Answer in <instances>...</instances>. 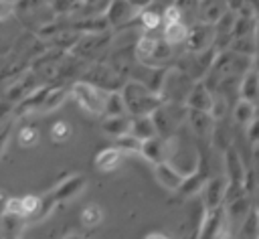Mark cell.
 Masks as SVG:
<instances>
[{
  "mask_svg": "<svg viewBox=\"0 0 259 239\" xmlns=\"http://www.w3.org/2000/svg\"><path fill=\"white\" fill-rule=\"evenodd\" d=\"M119 93L123 97L127 115H150L162 103V97L156 91L148 89L144 83H140L136 79L123 81Z\"/></svg>",
  "mask_w": 259,
  "mask_h": 239,
  "instance_id": "obj_1",
  "label": "cell"
},
{
  "mask_svg": "<svg viewBox=\"0 0 259 239\" xmlns=\"http://www.w3.org/2000/svg\"><path fill=\"white\" fill-rule=\"evenodd\" d=\"M192 83H194V79L186 71H182L180 67H166L164 75H162V81H160L158 95L162 97V101L184 103Z\"/></svg>",
  "mask_w": 259,
  "mask_h": 239,
  "instance_id": "obj_2",
  "label": "cell"
},
{
  "mask_svg": "<svg viewBox=\"0 0 259 239\" xmlns=\"http://www.w3.org/2000/svg\"><path fill=\"white\" fill-rule=\"evenodd\" d=\"M156 134L160 138H168L172 136L178 126L184 122L186 117V105L184 103H176V101H162L152 113H150Z\"/></svg>",
  "mask_w": 259,
  "mask_h": 239,
  "instance_id": "obj_3",
  "label": "cell"
},
{
  "mask_svg": "<svg viewBox=\"0 0 259 239\" xmlns=\"http://www.w3.org/2000/svg\"><path fill=\"white\" fill-rule=\"evenodd\" d=\"M107 45H109L107 30H103V32H81L77 43L71 47L69 53L87 63V61H95L97 55L107 49Z\"/></svg>",
  "mask_w": 259,
  "mask_h": 239,
  "instance_id": "obj_4",
  "label": "cell"
},
{
  "mask_svg": "<svg viewBox=\"0 0 259 239\" xmlns=\"http://www.w3.org/2000/svg\"><path fill=\"white\" fill-rule=\"evenodd\" d=\"M69 93L77 101L81 109H85L91 115H101V103H103V89L79 79L69 87Z\"/></svg>",
  "mask_w": 259,
  "mask_h": 239,
  "instance_id": "obj_5",
  "label": "cell"
},
{
  "mask_svg": "<svg viewBox=\"0 0 259 239\" xmlns=\"http://www.w3.org/2000/svg\"><path fill=\"white\" fill-rule=\"evenodd\" d=\"M81 79L103 89V91H115V89H121V85H123V77L119 73H115L109 65L95 63V61L85 69Z\"/></svg>",
  "mask_w": 259,
  "mask_h": 239,
  "instance_id": "obj_6",
  "label": "cell"
},
{
  "mask_svg": "<svg viewBox=\"0 0 259 239\" xmlns=\"http://www.w3.org/2000/svg\"><path fill=\"white\" fill-rule=\"evenodd\" d=\"M225 237H231L225 211L221 207L206 211L200 223V229H198V239H225Z\"/></svg>",
  "mask_w": 259,
  "mask_h": 239,
  "instance_id": "obj_7",
  "label": "cell"
},
{
  "mask_svg": "<svg viewBox=\"0 0 259 239\" xmlns=\"http://www.w3.org/2000/svg\"><path fill=\"white\" fill-rule=\"evenodd\" d=\"M214 43V30H212V24H206V22H194L188 26L186 30V38H184V47L188 53H198V51H204V49H210Z\"/></svg>",
  "mask_w": 259,
  "mask_h": 239,
  "instance_id": "obj_8",
  "label": "cell"
},
{
  "mask_svg": "<svg viewBox=\"0 0 259 239\" xmlns=\"http://www.w3.org/2000/svg\"><path fill=\"white\" fill-rule=\"evenodd\" d=\"M103 16L109 24V28H119L123 24H130L132 20H136L138 16V8L130 2V0H109L105 10H103Z\"/></svg>",
  "mask_w": 259,
  "mask_h": 239,
  "instance_id": "obj_9",
  "label": "cell"
},
{
  "mask_svg": "<svg viewBox=\"0 0 259 239\" xmlns=\"http://www.w3.org/2000/svg\"><path fill=\"white\" fill-rule=\"evenodd\" d=\"M36 85H40V81H38V77L34 75V71L30 69V71H22L8 87H6V91H4V99L6 101H10L12 105L16 103V101H20L22 97H26Z\"/></svg>",
  "mask_w": 259,
  "mask_h": 239,
  "instance_id": "obj_10",
  "label": "cell"
},
{
  "mask_svg": "<svg viewBox=\"0 0 259 239\" xmlns=\"http://www.w3.org/2000/svg\"><path fill=\"white\" fill-rule=\"evenodd\" d=\"M227 178L225 176H212L208 180H204L200 192H202V201H204V209H217L225 203V194H227Z\"/></svg>",
  "mask_w": 259,
  "mask_h": 239,
  "instance_id": "obj_11",
  "label": "cell"
},
{
  "mask_svg": "<svg viewBox=\"0 0 259 239\" xmlns=\"http://www.w3.org/2000/svg\"><path fill=\"white\" fill-rule=\"evenodd\" d=\"M251 209H253V196L251 194H237V196L229 198L227 201V209H223L229 227H239L241 221L247 217V213Z\"/></svg>",
  "mask_w": 259,
  "mask_h": 239,
  "instance_id": "obj_12",
  "label": "cell"
},
{
  "mask_svg": "<svg viewBox=\"0 0 259 239\" xmlns=\"http://www.w3.org/2000/svg\"><path fill=\"white\" fill-rule=\"evenodd\" d=\"M49 87H51V85H36L26 97H22L20 101H16V103L12 105V113H14L16 117H24V115L36 113V111L40 109V103H42V99H45Z\"/></svg>",
  "mask_w": 259,
  "mask_h": 239,
  "instance_id": "obj_13",
  "label": "cell"
},
{
  "mask_svg": "<svg viewBox=\"0 0 259 239\" xmlns=\"http://www.w3.org/2000/svg\"><path fill=\"white\" fill-rule=\"evenodd\" d=\"M85 184H87V180H85L83 174H73V176L61 180V182L55 186V190H53L51 194H53V198H55L57 203H65V201L75 198V196L85 188Z\"/></svg>",
  "mask_w": 259,
  "mask_h": 239,
  "instance_id": "obj_14",
  "label": "cell"
},
{
  "mask_svg": "<svg viewBox=\"0 0 259 239\" xmlns=\"http://www.w3.org/2000/svg\"><path fill=\"white\" fill-rule=\"evenodd\" d=\"M184 122H188L190 130H192L198 138L212 136L214 120L208 115V111H202V109H190V107H186V117H184Z\"/></svg>",
  "mask_w": 259,
  "mask_h": 239,
  "instance_id": "obj_15",
  "label": "cell"
},
{
  "mask_svg": "<svg viewBox=\"0 0 259 239\" xmlns=\"http://www.w3.org/2000/svg\"><path fill=\"white\" fill-rule=\"evenodd\" d=\"M166 152H168V144H166V138H160V136H152V138H146L140 142V152L148 162L152 164H158V162H164L166 160Z\"/></svg>",
  "mask_w": 259,
  "mask_h": 239,
  "instance_id": "obj_16",
  "label": "cell"
},
{
  "mask_svg": "<svg viewBox=\"0 0 259 239\" xmlns=\"http://www.w3.org/2000/svg\"><path fill=\"white\" fill-rule=\"evenodd\" d=\"M154 176H156L158 184H162L166 190H172V192L180 188V182H182V178H184V176H182L172 164H168L166 160L154 164Z\"/></svg>",
  "mask_w": 259,
  "mask_h": 239,
  "instance_id": "obj_17",
  "label": "cell"
},
{
  "mask_svg": "<svg viewBox=\"0 0 259 239\" xmlns=\"http://www.w3.org/2000/svg\"><path fill=\"white\" fill-rule=\"evenodd\" d=\"M212 101V93L204 87V83L198 79L192 83L186 99H184V105L190 107V109H202V111H208V105Z\"/></svg>",
  "mask_w": 259,
  "mask_h": 239,
  "instance_id": "obj_18",
  "label": "cell"
},
{
  "mask_svg": "<svg viewBox=\"0 0 259 239\" xmlns=\"http://www.w3.org/2000/svg\"><path fill=\"white\" fill-rule=\"evenodd\" d=\"M227 2L225 0H198V20L206 24H214L225 12H227Z\"/></svg>",
  "mask_w": 259,
  "mask_h": 239,
  "instance_id": "obj_19",
  "label": "cell"
},
{
  "mask_svg": "<svg viewBox=\"0 0 259 239\" xmlns=\"http://www.w3.org/2000/svg\"><path fill=\"white\" fill-rule=\"evenodd\" d=\"M239 79H241L239 81V97L255 103V99L259 95V77H257L255 67H251L249 71H245Z\"/></svg>",
  "mask_w": 259,
  "mask_h": 239,
  "instance_id": "obj_20",
  "label": "cell"
},
{
  "mask_svg": "<svg viewBox=\"0 0 259 239\" xmlns=\"http://www.w3.org/2000/svg\"><path fill=\"white\" fill-rule=\"evenodd\" d=\"M101 130L109 138H117L121 134H127L130 132V115L127 113H123V115H105L101 120Z\"/></svg>",
  "mask_w": 259,
  "mask_h": 239,
  "instance_id": "obj_21",
  "label": "cell"
},
{
  "mask_svg": "<svg viewBox=\"0 0 259 239\" xmlns=\"http://www.w3.org/2000/svg\"><path fill=\"white\" fill-rule=\"evenodd\" d=\"M130 134L136 136L140 142L146 140V138L158 136L150 115H130Z\"/></svg>",
  "mask_w": 259,
  "mask_h": 239,
  "instance_id": "obj_22",
  "label": "cell"
},
{
  "mask_svg": "<svg viewBox=\"0 0 259 239\" xmlns=\"http://www.w3.org/2000/svg\"><path fill=\"white\" fill-rule=\"evenodd\" d=\"M162 24H164V28H162V38H164L168 45L178 47V45H182V43H184V38H186V30H188V24H184V22H182V18H180V20L162 22Z\"/></svg>",
  "mask_w": 259,
  "mask_h": 239,
  "instance_id": "obj_23",
  "label": "cell"
},
{
  "mask_svg": "<svg viewBox=\"0 0 259 239\" xmlns=\"http://www.w3.org/2000/svg\"><path fill=\"white\" fill-rule=\"evenodd\" d=\"M125 111V103L123 97L119 93V89L115 91H103V103H101V115H123Z\"/></svg>",
  "mask_w": 259,
  "mask_h": 239,
  "instance_id": "obj_24",
  "label": "cell"
},
{
  "mask_svg": "<svg viewBox=\"0 0 259 239\" xmlns=\"http://www.w3.org/2000/svg\"><path fill=\"white\" fill-rule=\"evenodd\" d=\"M67 95H69V89H67V87H61V85H57V87H49V91H47V95H45V99H42V103H40L38 113L55 111V109L67 99Z\"/></svg>",
  "mask_w": 259,
  "mask_h": 239,
  "instance_id": "obj_25",
  "label": "cell"
},
{
  "mask_svg": "<svg viewBox=\"0 0 259 239\" xmlns=\"http://www.w3.org/2000/svg\"><path fill=\"white\" fill-rule=\"evenodd\" d=\"M119 160H121V152H119L115 146H111V148L101 150V152L95 156V166H97L99 170H103V172H109V170L117 168Z\"/></svg>",
  "mask_w": 259,
  "mask_h": 239,
  "instance_id": "obj_26",
  "label": "cell"
},
{
  "mask_svg": "<svg viewBox=\"0 0 259 239\" xmlns=\"http://www.w3.org/2000/svg\"><path fill=\"white\" fill-rule=\"evenodd\" d=\"M24 223L26 221H24L22 215H14V213H6V211H2V215H0V231H2V235L18 237V233L24 227Z\"/></svg>",
  "mask_w": 259,
  "mask_h": 239,
  "instance_id": "obj_27",
  "label": "cell"
},
{
  "mask_svg": "<svg viewBox=\"0 0 259 239\" xmlns=\"http://www.w3.org/2000/svg\"><path fill=\"white\" fill-rule=\"evenodd\" d=\"M55 205H57V201L53 198V194L38 196V205H36V209H34L24 221H26V223H38V221L47 219V217L51 215V211L55 209Z\"/></svg>",
  "mask_w": 259,
  "mask_h": 239,
  "instance_id": "obj_28",
  "label": "cell"
},
{
  "mask_svg": "<svg viewBox=\"0 0 259 239\" xmlns=\"http://www.w3.org/2000/svg\"><path fill=\"white\" fill-rule=\"evenodd\" d=\"M233 53H239V55H247V57H255V49H257V43H255V34H245V36H235L231 38L229 47Z\"/></svg>",
  "mask_w": 259,
  "mask_h": 239,
  "instance_id": "obj_29",
  "label": "cell"
},
{
  "mask_svg": "<svg viewBox=\"0 0 259 239\" xmlns=\"http://www.w3.org/2000/svg\"><path fill=\"white\" fill-rule=\"evenodd\" d=\"M204 176L198 172V170H194V172H190V174H186L184 178H182V182H180V192L184 194V196H192V194H198L200 192V188H202V184H204Z\"/></svg>",
  "mask_w": 259,
  "mask_h": 239,
  "instance_id": "obj_30",
  "label": "cell"
},
{
  "mask_svg": "<svg viewBox=\"0 0 259 239\" xmlns=\"http://www.w3.org/2000/svg\"><path fill=\"white\" fill-rule=\"evenodd\" d=\"M233 117L237 124L241 126H247L253 117H255V103L253 101H247V99H239L233 107Z\"/></svg>",
  "mask_w": 259,
  "mask_h": 239,
  "instance_id": "obj_31",
  "label": "cell"
},
{
  "mask_svg": "<svg viewBox=\"0 0 259 239\" xmlns=\"http://www.w3.org/2000/svg\"><path fill=\"white\" fill-rule=\"evenodd\" d=\"M136 20L140 22V26L144 30H158L160 24H162V14H158V12L150 10V8H142V10H138Z\"/></svg>",
  "mask_w": 259,
  "mask_h": 239,
  "instance_id": "obj_32",
  "label": "cell"
},
{
  "mask_svg": "<svg viewBox=\"0 0 259 239\" xmlns=\"http://www.w3.org/2000/svg\"><path fill=\"white\" fill-rule=\"evenodd\" d=\"M227 109H229V99H227L223 93H212V101H210V105H208V115H210L214 122H219V120L225 117Z\"/></svg>",
  "mask_w": 259,
  "mask_h": 239,
  "instance_id": "obj_33",
  "label": "cell"
},
{
  "mask_svg": "<svg viewBox=\"0 0 259 239\" xmlns=\"http://www.w3.org/2000/svg\"><path fill=\"white\" fill-rule=\"evenodd\" d=\"M81 225L83 227H87V229H93V227H97L99 223H101V219H103V213H101V209L97 207V205H87L83 211H81Z\"/></svg>",
  "mask_w": 259,
  "mask_h": 239,
  "instance_id": "obj_34",
  "label": "cell"
},
{
  "mask_svg": "<svg viewBox=\"0 0 259 239\" xmlns=\"http://www.w3.org/2000/svg\"><path fill=\"white\" fill-rule=\"evenodd\" d=\"M239 227H241L239 229V235L241 237H245V239H257V211H255V207L247 213V217L241 221Z\"/></svg>",
  "mask_w": 259,
  "mask_h": 239,
  "instance_id": "obj_35",
  "label": "cell"
},
{
  "mask_svg": "<svg viewBox=\"0 0 259 239\" xmlns=\"http://www.w3.org/2000/svg\"><path fill=\"white\" fill-rule=\"evenodd\" d=\"M113 140H115V148L119 152H127V154H138L140 152V140L136 136H132L130 132L121 134V136H117Z\"/></svg>",
  "mask_w": 259,
  "mask_h": 239,
  "instance_id": "obj_36",
  "label": "cell"
},
{
  "mask_svg": "<svg viewBox=\"0 0 259 239\" xmlns=\"http://www.w3.org/2000/svg\"><path fill=\"white\" fill-rule=\"evenodd\" d=\"M16 140H18V144H20L22 148H32V146L38 144V130L32 128V126H24V128L18 130Z\"/></svg>",
  "mask_w": 259,
  "mask_h": 239,
  "instance_id": "obj_37",
  "label": "cell"
},
{
  "mask_svg": "<svg viewBox=\"0 0 259 239\" xmlns=\"http://www.w3.org/2000/svg\"><path fill=\"white\" fill-rule=\"evenodd\" d=\"M69 136H71V126L67 122L59 120V122H55L51 126V138H53V142L63 144L65 140H69Z\"/></svg>",
  "mask_w": 259,
  "mask_h": 239,
  "instance_id": "obj_38",
  "label": "cell"
},
{
  "mask_svg": "<svg viewBox=\"0 0 259 239\" xmlns=\"http://www.w3.org/2000/svg\"><path fill=\"white\" fill-rule=\"evenodd\" d=\"M247 130V140H249V144H251V148L255 150L257 148V138H259V122H257V117H253L247 126H245Z\"/></svg>",
  "mask_w": 259,
  "mask_h": 239,
  "instance_id": "obj_39",
  "label": "cell"
},
{
  "mask_svg": "<svg viewBox=\"0 0 259 239\" xmlns=\"http://www.w3.org/2000/svg\"><path fill=\"white\" fill-rule=\"evenodd\" d=\"M20 205H22V217L26 219L38 205V196L36 194H26V196H20Z\"/></svg>",
  "mask_w": 259,
  "mask_h": 239,
  "instance_id": "obj_40",
  "label": "cell"
},
{
  "mask_svg": "<svg viewBox=\"0 0 259 239\" xmlns=\"http://www.w3.org/2000/svg\"><path fill=\"white\" fill-rule=\"evenodd\" d=\"M182 18V12L176 4H170L164 8V14H162V22H170V20H180Z\"/></svg>",
  "mask_w": 259,
  "mask_h": 239,
  "instance_id": "obj_41",
  "label": "cell"
},
{
  "mask_svg": "<svg viewBox=\"0 0 259 239\" xmlns=\"http://www.w3.org/2000/svg\"><path fill=\"white\" fill-rule=\"evenodd\" d=\"M14 14V0H0V22Z\"/></svg>",
  "mask_w": 259,
  "mask_h": 239,
  "instance_id": "obj_42",
  "label": "cell"
},
{
  "mask_svg": "<svg viewBox=\"0 0 259 239\" xmlns=\"http://www.w3.org/2000/svg\"><path fill=\"white\" fill-rule=\"evenodd\" d=\"M4 211H6V213H14V215H22L20 196H18V198H6V201H4Z\"/></svg>",
  "mask_w": 259,
  "mask_h": 239,
  "instance_id": "obj_43",
  "label": "cell"
},
{
  "mask_svg": "<svg viewBox=\"0 0 259 239\" xmlns=\"http://www.w3.org/2000/svg\"><path fill=\"white\" fill-rule=\"evenodd\" d=\"M8 113H12V103L6 101V99H2V101H0V124L8 117Z\"/></svg>",
  "mask_w": 259,
  "mask_h": 239,
  "instance_id": "obj_44",
  "label": "cell"
},
{
  "mask_svg": "<svg viewBox=\"0 0 259 239\" xmlns=\"http://www.w3.org/2000/svg\"><path fill=\"white\" fill-rule=\"evenodd\" d=\"M8 136H10V126H4L0 130V154H2V150L6 146V142H8Z\"/></svg>",
  "mask_w": 259,
  "mask_h": 239,
  "instance_id": "obj_45",
  "label": "cell"
},
{
  "mask_svg": "<svg viewBox=\"0 0 259 239\" xmlns=\"http://www.w3.org/2000/svg\"><path fill=\"white\" fill-rule=\"evenodd\" d=\"M144 239H170V237L164 235V233H156V231H154V233H148Z\"/></svg>",
  "mask_w": 259,
  "mask_h": 239,
  "instance_id": "obj_46",
  "label": "cell"
},
{
  "mask_svg": "<svg viewBox=\"0 0 259 239\" xmlns=\"http://www.w3.org/2000/svg\"><path fill=\"white\" fill-rule=\"evenodd\" d=\"M63 239H85L83 235H79V233H69V235H65Z\"/></svg>",
  "mask_w": 259,
  "mask_h": 239,
  "instance_id": "obj_47",
  "label": "cell"
},
{
  "mask_svg": "<svg viewBox=\"0 0 259 239\" xmlns=\"http://www.w3.org/2000/svg\"><path fill=\"white\" fill-rule=\"evenodd\" d=\"M4 201H6V194H4L2 190H0V203H4Z\"/></svg>",
  "mask_w": 259,
  "mask_h": 239,
  "instance_id": "obj_48",
  "label": "cell"
},
{
  "mask_svg": "<svg viewBox=\"0 0 259 239\" xmlns=\"http://www.w3.org/2000/svg\"><path fill=\"white\" fill-rule=\"evenodd\" d=\"M2 239H18V237H14V235H2Z\"/></svg>",
  "mask_w": 259,
  "mask_h": 239,
  "instance_id": "obj_49",
  "label": "cell"
},
{
  "mask_svg": "<svg viewBox=\"0 0 259 239\" xmlns=\"http://www.w3.org/2000/svg\"><path fill=\"white\" fill-rule=\"evenodd\" d=\"M237 239H245V237H241V235H239V237H237Z\"/></svg>",
  "mask_w": 259,
  "mask_h": 239,
  "instance_id": "obj_50",
  "label": "cell"
}]
</instances>
